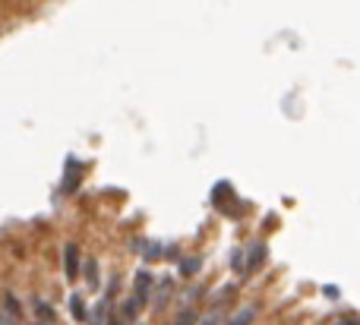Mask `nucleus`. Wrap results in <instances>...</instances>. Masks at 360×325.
<instances>
[{"label": "nucleus", "mask_w": 360, "mask_h": 325, "mask_svg": "<svg viewBox=\"0 0 360 325\" xmlns=\"http://www.w3.org/2000/svg\"><path fill=\"white\" fill-rule=\"evenodd\" d=\"M76 275H79V246L67 244V278L76 281Z\"/></svg>", "instance_id": "f257e3e1"}, {"label": "nucleus", "mask_w": 360, "mask_h": 325, "mask_svg": "<svg viewBox=\"0 0 360 325\" xmlns=\"http://www.w3.org/2000/svg\"><path fill=\"white\" fill-rule=\"evenodd\" d=\"M149 284H152V275H149V272H139V275H136V294H133V300L146 303V297H149Z\"/></svg>", "instance_id": "f03ea898"}, {"label": "nucleus", "mask_w": 360, "mask_h": 325, "mask_svg": "<svg viewBox=\"0 0 360 325\" xmlns=\"http://www.w3.org/2000/svg\"><path fill=\"white\" fill-rule=\"evenodd\" d=\"M253 319H256V307H240V310H237V313L231 316V319L224 322V325H250Z\"/></svg>", "instance_id": "7ed1b4c3"}, {"label": "nucleus", "mask_w": 360, "mask_h": 325, "mask_svg": "<svg viewBox=\"0 0 360 325\" xmlns=\"http://www.w3.org/2000/svg\"><path fill=\"white\" fill-rule=\"evenodd\" d=\"M168 297H171V281H162L158 284V297H155V310H162L165 303H168Z\"/></svg>", "instance_id": "20e7f679"}, {"label": "nucleus", "mask_w": 360, "mask_h": 325, "mask_svg": "<svg viewBox=\"0 0 360 325\" xmlns=\"http://www.w3.org/2000/svg\"><path fill=\"white\" fill-rule=\"evenodd\" d=\"M86 278H89V288H98V265H95V259L86 263Z\"/></svg>", "instance_id": "39448f33"}, {"label": "nucleus", "mask_w": 360, "mask_h": 325, "mask_svg": "<svg viewBox=\"0 0 360 325\" xmlns=\"http://www.w3.org/2000/svg\"><path fill=\"white\" fill-rule=\"evenodd\" d=\"M70 310H73V319H86V307H82V300L79 297H70Z\"/></svg>", "instance_id": "423d86ee"}, {"label": "nucleus", "mask_w": 360, "mask_h": 325, "mask_svg": "<svg viewBox=\"0 0 360 325\" xmlns=\"http://www.w3.org/2000/svg\"><path fill=\"white\" fill-rule=\"evenodd\" d=\"M120 310H124V316H127V319H136V310H139V303L136 300H124V307H120Z\"/></svg>", "instance_id": "0eeeda50"}, {"label": "nucleus", "mask_w": 360, "mask_h": 325, "mask_svg": "<svg viewBox=\"0 0 360 325\" xmlns=\"http://www.w3.org/2000/svg\"><path fill=\"white\" fill-rule=\"evenodd\" d=\"M35 307H38V316H41V319H51V316H54V310H51V307H48V303H44V300H38Z\"/></svg>", "instance_id": "6e6552de"}, {"label": "nucleus", "mask_w": 360, "mask_h": 325, "mask_svg": "<svg viewBox=\"0 0 360 325\" xmlns=\"http://www.w3.org/2000/svg\"><path fill=\"white\" fill-rule=\"evenodd\" d=\"M199 269V263H196V259H193V263H186L184 265V272H186V275H193V272H196Z\"/></svg>", "instance_id": "1a4fd4ad"}, {"label": "nucleus", "mask_w": 360, "mask_h": 325, "mask_svg": "<svg viewBox=\"0 0 360 325\" xmlns=\"http://www.w3.org/2000/svg\"><path fill=\"white\" fill-rule=\"evenodd\" d=\"M335 325H360L357 316H348V319H342V322H335Z\"/></svg>", "instance_id": "9d476101"}, {"label": "nucleus", "mask_w": 360, "mask_h": 325, "mask_svg": "<svg viewBox=\"0 0 360 325\" xmlns=\"http://www.w3.org/2000/svg\"><path fill=\"white\" fill-rule=\"evenodd\" d=\"M0 325H16V322H13L10 316H0Z\"/></svg>", "instance_id": "9b49d317"}, {"label": "nucleus", "mask_w": 360, "mask_h": 325, "mask_svg": "<svg viewBox=\"0 0 360 325\" xmlns=\"http://www.w3.org/2000/svg\"><path fill=\"white\" fill-rule=\"evenodd\" d=\"M215 322H218V316H209V319H205L202 325H215Z\"/></svg>", "instance_id": "f8f14e48"}]
</instances>
